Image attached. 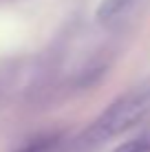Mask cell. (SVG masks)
Instances as JSON below:
<instances>
[{"label": "cell", "instance_id": "cell-1", "mask_svg": "<svg viewBox=\"0 0 150 152\" xmlns=\"http://www.w3.org/2000/svg\"><path fill=\"white\" fill-rule=\"evenodd\" d=\"M150 119V80L128 88L93 121L80 137L69 143L73 152H91L110 139L141 126Z\"/></svg>", "mask_w": 150, "mask_h": 152}, {"label": "cell", "instance_id": "cell-2", "mask_svg": "<svg viewBox=\"0 0 150 152\" xmlns=\"http://www.w3.org/2000/svg\"><path fill=\"white\" fill-rule=\"evenodd\" d=\"M148 0H100L95 9V24L102 33L115 35L126 31L139 18Z\"/></svg>", "mask_w": 150, "mask_h": 152}, {"label": "cell", "instance_id": "cell-3", "mask_svg": "<svg viewBox=\"0 0 150 152\" xmlns=\"http://www.w3.org/2000/svg\"><path fill=\"white\" fill-rule=\"evenodd\" d=\"M110 152H150V126L143 128L141 132L132 134L130 139H126Z\"/></svg>", "mask_w": 150, "mask_h": 152}, {"label": "cell", "instance_id": "cell-4", "mask_svg": "<svg viewBox=\"0 0 150 152\" xmlns=\"http://www.w3.org/2000/svg\"><path fill=\"white\" fill-rule=\"evenodd\" d=\"M58 137H44V139H35L27 143L24 148H20L18 152H51L53 148H58Z\"/></svg>", "mask_w": 150, "mask_h": 152}]
</instances>
